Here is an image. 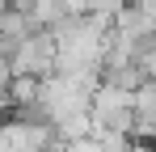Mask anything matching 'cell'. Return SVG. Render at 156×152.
I'll list each match as a JSON object with an SVG mask.
<instances>
[{
    "mask_svg": "<svg viewBox=\"0 0 156 152\" xmlns=\"http://www.w3.org/2000/svg\"><path fill=\"white\" fill-rule=\"evenodd\" d=\"M55 55H59L55 30H30L26 38L13 47L9 63H13V76H51L55 72Z\"/></svg>",
    "mask_w": 156,
    "mask_h": 152,
    "instance_id": "cell-1",
    "label": "cell"
},
{
    "mask_svg": "<svg viewBox=\"0 0 156 152\" xmlns=\"http://www.w3.org/2000/svg\"><path fill=\"white\" fill-rule=\"evenodd\" d=\"M30 21L38 25V30H55L59 21H68L72 17V0H30Z\"/></svg>",
    "mask_w": 156,
    "mask_h": 152,
    "instance_id": "cell-2",
    "label": "cell"
},
{
    "mask_svg": "<svg viewBox=\"0 0 156 152\" xmlns=\"http://www.w3.org/2000/svg\"><path fill=\"white\" fill-rule=\"evenodd\" d=\"M135 123H156V80L135 85Z\"/></svg>",
    "mask_w": 156,
    "mask_h": 152,
    "instance_id": "cell-3",
    "label": "cell"
},
{
    "mask_svg": "<svg viewBox=\"0 0 156 152\" xmlns=\"http://www.w3.org/2000/svg\"><path fill=\"white\" fill-rule=\"evenodd\" d=\"M68 152H105V144L97 139V135H84V139H72Z\"/></svg>",
    "mask_w": 156,
    "mask_h": 152,
    "instance_id": "cell-4",
    "label": "cell"
}]
</instances>
